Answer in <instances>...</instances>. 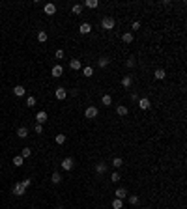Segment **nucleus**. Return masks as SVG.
<instances>
[{
	"label": "nucleus",
	"instance_id": "1",
	"mask_svg": "<svg viewBox=\"0 0 187 209\" xmlns=\"http://www.w3.org/2000/svg\"><path fill=\"white\" fill-rule=\"evenodd\" d=\"M114 26H116V21H114V17L107 15V17H103V19H101V28H103V30H112Z\"/></svg>",
	"mask_w": 187,
	"mask_h": 209
},
{
	"label": "nucleus",
	"instance_id": "2",
	"mask_svg": "<svg viewBox=\"0 0 187 209\" xmlns=\"http://www.w3.org/2000/svg\"><path fill=\"white\" fill-rule=\"evenodd\" d=\"M60 166H62V168H64L66 172H71V170L75 168V163H73V159H71V157H66L64 161L60 163Z\"/></svg>",
	"mask_w": 187,
	"mask_h": 209
},
{
	"label": "nucleus",
	"instance_id": "3",
	"mask_svg": "<svg viewBox=\"0 0 187 209\" xmlns=\"http://www.w3.org/2000/svg\"><path fill=\"white\" fill-rule=\"evenodd\" d=\"M84 116H86V120H94V118L98 116V108H95V107H86Z\"/></svg>",
	"mask_w": 187,
	"mask_h": 209
},
{
	"label": "nucleus",
	"instance_id": "4",
	"mask_svg": "<svg viewBox=\"0 0 187 209\" xmlns=\"http://www.w3.org/2000/svg\"><path fill=\"white\" fill-rule=\"evenodd\" d=\"M62 73H64V67H62L60 64L52 65V69H51V75L54 77V79H60V77H62Z\"/></svg>",
	"mask_w": 187,
	"mask_h": 209
},
{
	"label": "nucleus",
	"instance_id": "5",
	"mask_svg": "<svg viewBox=\"0 0 187 209\" xmlns=\"http://www.w3.org/2000/svg\"><path fill=\"white\" fill-rule=\"evenodd\" d=\"M137 103H138V108H140V110H148L152 107V103H150L148 97H142V99H138Z\"/></svg>",
	"mask_w": 187,
	"mask_h": 209
},
{
	"label": "nucleus",
	"instance_id": "6",
	"mask_svg": "<svg viewBox=\"0 0 187 209\" xmlns=\"http://www.w3.org/2000/svg\"><path fill=\"white\" fill-rule=\"evenodd\" d=\"M26 192V189L21 183H17V185H13V189H11V194H15V196H23V194Z\"/></svg>",
	"mask_w": 187,
	"mask_h": 209
},
{
	"label": "nucleus",
	"instance_id": "7",
	"mask_svg": "<svg viewBox=\"0 0 187 209\" xmlns=\"http://www.w3.org/2000/svg\"><path fill=\"white\" fill-rule=\"evenodd\" d=\"M43 11H45V15H54V13H56V6H54L52 2H49V4H45Z\"/></svg>",
	"mask_w": 187,
	"mask_h": 209
},
{
	"label": "nucleus",
	"instance_id": "8",
	"mask_svg": "<svg viewBox=\"0 0 187 209\" xmlns=\"http://www.w3.org/2000/svg\"><path fill=\"white\" fill-rule=\"evenodd\" d=\"M79 32L82 34V36H86V34L92 32V24H90V23H82V24L79 26Z\"/></svg>",
	"mask_w": 187,
	"mask_h": 209
},
{
	"label": "nucleus",
	"instance_id": "9",
	"mask_svg": "<svg viewBox=\"0 0 187 209\" xmlns=\"http://www.w3.org/2000/svg\"><path fill=\"white\" fill-rule=\"evenodd\" d=\"M54 95H56V99H58V101H64L66 97H67V92H66V88H56Z\"/></svg>",
	"mask_w": 187,
	"mask_h": 209
},
{
	"label": "nucleus",
	"instance_id": "10",
	"mask_svg": "<svg viewBox=\"0 0 187 209\" xmlns=\"http://www.w3.org/2000/svg\"><path fill=\"white\" fill-rule=\"evenodd\" d=\"M36 121H38L39 125H43V123L47 121V112H45V110H39V112L36 114Z\"/></svg>",
	"mask_w": 187,
	"mask_h": 209
},
{
	"label": "nucleus",
	"instance_id": "11",
	"mask_svg": "<svg viewBox=\"0 0 187 209\" xmlns=\"http://www.w3.org/2000/svg\"><path fill=\"white\" fill-rule=\"evenodd\" d=\"M13 93H15L17 97H23V95L26 93V88H24V86H21V84H17L15 88H13Z\"/></svg>",
	"mask_w": 187,
	"mask_h": 209
},
{
	"label": "nucleus",
	"instance_id": "12",
	"mask_svg": "<svg viewBox=\"0 0 187 209\" xmlns=\"http://www.w3.org/2000/svg\"><path fill=\"white\" fill-rule=\"evenodd\" d=\"M131 84H133V77H131V75H126V77L122 79V86H123V88H131Z\"/></svg>",
	"mask_w": 187,
	"mask_h": 209
},
{
	"label": "nucleus",
	"instance_id": "13",
	"mask_svg": "<svg viewBox=\"0 0 187 209\" xmlns=\"http://www.w3.org/2000/svg\"><path fill=\"white\" fill-rule=\"evenodd\" d=\"M84 6H86V8L95 10V8L99 6V2H98V0H84V2H82V8H84Z\"/></svg>",
	"mask_w": 187,
	"mask_h": 209
},
{
	"label": "nucleus",
	"instance_id": "14",
	"mask_svg": "<svg viewBox=\"0 0 187 209\" xmlns=\"http://www.w3.org/2000/svg\"><path fill=\"white\" fill-rule=\"evenodd\" d=\"M69 67H71L73 71H81L82 64H81V60H71V62H69Z\"/></svg>",
	"mask_w": 187,
	"mask_h": 209
},
{
	"label": "nucleus",
	"instance_id": "15",
	"mask_svg": "<svg viewBox=\"0 0 187 209\" xmlns=\"http://www.w3.org/2000/svg\"><path fill=\"white\" fill-rule=\"evenodd\" d=\"M165 77H167L165 69H155V73H154V79H155V80H163Z\"/></svg>",
	"mask_w": 187,
	"mask_h": 209
},
{
	"label": "nucleus",
	"instance_id": "16",
	"mask_svg": "<svg viewBox=\"0 0 187 209\" xmlns=\"http://www.w3.org/2000/svg\"><path fill=\"white\" fill-rule=\"evenodd\" d=\"M101 103H103V107H110V104H112V97H110L109 93H105L101 97Z\"/></svg>",
	"mask_w": 187,
	"mask_h": 209
},
{
	"label": "nucleus",
	"instance_id": "17",
	"mask_svg": "<svg viewBox=\"0 0 187 209\" xmlns=\"http://www.w3.org/2000/svg\"><path fill=\"white\" fill-rule=\"evenodd\" d=\"M127 107H123V104H118V107H116V114L118 116H127Z\"/></svg>",
	"mask_w": 187,
	"mask_h": 209
},
{
	"label": "nucleus",
	"instance_id": "18",
	"mask_svg": "<svg viewBox=\"0 0 187 209\" xmlns=\"http://www.w3.org/2000/svg\"><path fill=\"white\" fill-rule=\"evenodd\" d=\"M126 196H127V191L123 189V187H120V189H116V198H118V200H123Z\"/></svg>",
	"mask_w": 187,
	"mask_h": 209
},
{
	"label": "nucleus",
	"instance_id": "19",
	"mask_svg": "<svg viewBox=\"0 0 187 209\" xmlns=\"http://www.w3.org/2000/svg\"><path fill=\"white\" fill-rule=\"evenodd\" d=\"M95 172H98V174H105V172H107V164L103 163V161L98 163V164H95Z\"/></svg>",
	"mask_w": 187,
	"mask_h": 209
},
{
	"label": "nucleus",
	"instance_id": "20",
	"mask_svg": "<svg viewBox=\"0 0 187 209\" xmlns=\"http://www.w3.org/2000/svg\"><path fill=\"white\" fill-rule=\"evenodd\" d=\"M109 64H110V60H109V58H107V56H101V58H99V60H98V65H99V67H101V69H103V67H107V65H109Z\"/></svg>",
	"mask_w": 187,
	"mask_h": 209
},
{
	"label": "nucleus",
	"instance_id": "21",
	"mask_svg": "<svg viewBox=\"0 0 187 209\" xmlns=\"http://www.w3.org/2000/svg\"><path fill=\"white\" fill-rule=\"evenodd\" d=\"M47 39H49V36H47V32L39 30V32H38V41H39V43H45Z\"/></svg>",
	"mask_w": 187,
	"mask_h": 209
},
{
	"label": "nucleus",
	"instance_id": "22",
	"mask_svg": "<svg viewBox=\"0 0 187 209\" xmlns=\"http://www.w3.org/2000/svg\"><path fill=\"white\" fill-rule=\"evenodd\" d=\"M17 136L19 138H26V136H28V129H26V127H19L17 129Z\"/></svg>",
	"mask_w": 187,
	"mask_h": 209
},
{
	"label": "nucleus",
	"instance_id": "23",
	"mask_svg": "<svg viewBox=\"0 0 187 209\" xmlns=\"http://www.w3.org/2000/svg\"><path fill=\"white\" fill-rule=\"evenodd\" d=\"M122 41H123V43H133V34H131V32H126V34L122 36Z\"/></svg>",
	"mask_w": 187,
	"mask_h": 209
},
{
	"label": "nucleus",
	"instance_id": "24",
	"mask_svg": "<svg viewBox=\"0 0 187 209\" xmlns=\"http://www.w3.org/2000/svg\"><path fill=\"white\" fill-rule=\"evenodd\" d=\"M13 166H17V168H19V166H23V163H24V159L23 157H21V155H17V157H13Z\"/></svg>",
	"mask_w": 187,
	"mask_h": 209
},
{
	"label": "nucleus",
	"instance_id": "25",
	"mask_svg": "<svg viewBox=\"0 0 187 209\" xmlns=\"http://www.w3.org/2000/svg\"><path fill=\"white\" fill-rule=\"evenodd\" d=\"M82 75H84V77H92V75H94V67H92V65L82 67Z\"/></svg>",
	"mask_w": 187,
	"mask_h": 209
},
{
	"label": "nucleus",
	"instance_id": "26",
	"mask_svg": "<svg viewBox=\"0 0 187 209\" xmlns=\"http://www.w3.org/2000/svg\"><path fill=\"white\" fill-rule=\"evenodd\" d=\"M32 155V149L30 148H23V149H21V157H23V159H28Z\"/></svg>",
	"mask_w": 187,
	"mask_h": 209
},
{
	"label": "nucleus",
	"instance_id": "27",
	"mask_svg": "<svg viewBox=\"0 0 187 209\" xmlns=\"http://www.w3.org/2000/svg\"><path fill=\"white\" fill-rule=\"evenodd\" d=\"M51 181H52V183H54V185H58V183H60V181H62V176H60V174H58V172H54V174H52V176H51Z\"/></svg>",
	"mask_w": 187,
	"mask_h": 209
},
{
	"label": "nucleus",
	"instance_id": "28",
	"mask_svg": "<svg viewBox=\"0 0 187 209\" xmlns=\"http://www.w3.org/2000/svg\"><path fill=\"white\" fill-rule=\"evenodd\" d=\"M112 166H114V168H120V166H123V159H122V157H114Z\"/></svg>",
	"mask_w": 187,
	"mask_h": 209
},
{
	"label": "nucleus",
	"instance_id": "29",
	"mask_svg": "<svg viewBox=\"0 0 187 209\" xmlns=\"http://www.w3.org/2000/svg\"><path fill=\"white\" fill-rule=\"evenodd\" d=\"M71 11L75 13V15H81V13H82V4H75L71 8Z\"/></svg>",
	"mask_w": 187,
	"mask_h": 209
},
{
	"label": "nucleus",
	"instance_id": "30",
	"mask_svg": "<svg viewBox=\"0 0 187 209\" xmlns=\"http://www.w3.org/2000/svg\"><path fill=\"white\" fill-rule=\"evenodd\" d=\"M122 205H123V204H122V200H118V198H114V200H112V209H122Z\"/></svg>",
	"mask_w": 187,
	"mask_h": 209
},
{
	"label": "nucleus",
	"instance_id": "31",
	"mask_svg": "<svg viewBox=\"0 0 187 209\" xmlns=\"http://www.w3.org/2000/svg\"><path fill=\"white\" fill-rule=\"evenodd\" d=\"M56 144H58V146L66 144V135H56Z\"/></svg>",
	"mask_w": 187,
	"mask_h": 209
},
{
	"label": "nucleus",
	"instance_id": "32",
	"mask_svg": "<svg viewBox=\"0 0 187 209\" xmlns=\"http://www.w3.org/2000/svg\"><path fill=\"white\" fill-rule=\"evenodd\" d=\"M34 104H36V97H32V95H30L28 99H26V107H30V108H32Z\"/></svg>",
	"mask_w": 187,
	"mask_h": 209
},
{
	"label": "nucleus",
	"instance_id": "33",
	"mask_svg": "<svg viewBox=\"0 0 187 209\" xmlns=\"http://www.w3.org/2000/svg\"><path fill=\"white\" fill-rule=\"evenodd\" d=\"M120 179H122V177H120V174H118V172H114L112 176H110V181H112V183H118Z\"/></svg>",
	"mask_w": 187,
	"mask_h": 209
},
{
	"label": "nucleus",
	"instance_id": "34",
	"mask_svg": "<svg viewBox=\"0 0 187 209\" xmlns=\"http://www.w3.org/2000/svg\"><path fill=\"white\" fill-rule=\"evenodd\" d=\"M129 204H131V205H137V204H138V196H137V194L129 196Z\"/></svg>",
	"mask_w": 187,
	"mask_h": 209
},
{
	"label": "nucleus",
	"instance_id": "35",
	"mask_svg": "<svg viewBox=\"0 0 187 209\" xmlns=\"http://www.w3.org/2000/svg\"><path fill=\"white\" fill-rule=\"evenodd\" d=\"M30 183H32V179H28V177H24L23 181H21V185H23L24 189H26V187H30Z\"/></svg>",
	"mask_w": 187,
	"mask_h": 209
},
{
	"label": "nucleus",
	"instance_id": "36",
	"mask_svg": "<svg viewBox=\"0 0 187 209\" xmlns=\"http://www.w3.org/2000/svg\"><path fill=\"white\" fill-rule=\"evenodd\" d=\"M126 65H127V67H133V65H135V58H133V56L127 58V60H126Z\"/></svg>",
	"mask_w": 187,
	"mask_h": 209
},
{
	"label": "nucleus",
	"instance_id": "37",
	"mask_svg": "<svg viewBox=\"0 0 187 209\" xmlns=\"http://www.w3.org/2000/svg\"><path fill=\"white\" fill-rule=\"evenodd\" d=\"M34 131H36L38 135H43V125H39V123H38L36 127H34Z\"/></svg>",
	"mask_w": 187,
	"mask_h": 209
},
{
	"label": "nucleus",
	"instance_id": "38",
	"mask_svg": "<svg viewBox=\"0 0 187 209\" xmlns=\"http://www.w3.org/2000/svg\"><path fill=\"white\" fill-rule=\"evenodd\" d=\"M62 58H64V51L58 49V51H56V60H62Z\"/></svg>",
	"mask_w": 187,
	"mask_h": 209
},
{
	"label": "nucleus",
	"instance_id": "39",
	"mask_svg": "<svg viewBox=\"0 0 187 209\" xmlns=\"http://www.w3.org/2000/svg\"><path fill=\"white\" fill-rule=\"evenodd\" d=\"M131 28H133V30H138V28H140V23H138V21H135V23L131 24Z\"/></svg>",
	"mask_w": 187,
	"mask_h": 209
},
{
	"label": "nucleus",
	"instance_id": "40",
	"mask_svg": "<svg viewBox=\"0 0 187 209\" xmlns=\"http://www.w3.org/2000/svg\"><path fill=\"white\" fill-rule=\"evenodd\" d=\"M131 101H138V95L137 93H131Z\"/></svg>",
	"mask_w": 187,
	"mask_h": 209
}]
</instances>
